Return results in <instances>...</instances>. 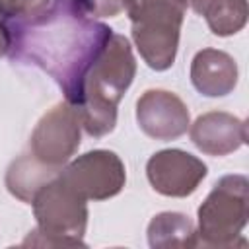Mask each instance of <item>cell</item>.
I'll return each mask as SVG.
<instances>
[{
	"label": "cell",
	"instance_id": "obj_9",
	"mask_svg": "<svg viewBox=\"0 0 249 249\" xmlns=\"http://www.w3.org/2000/svg\"><path fill=\"white\" fill-rule=\"evenodd\" d=\"M136 123L154 140H175L189 130L191 115L179 95L167 89H146L136 101Z\"/></svg>",
	"mask_w": 249,
	"mask_h": 249
},
{
	"label": "cell",
	"instance_id": "obj_4",
	"mask_svg": "<svg viewBox=\"0 0 249 249\" xmlns=\"http://www.w3.org/2000/svg\"><path fill=\"white\" fill-rule=\"evenodd\" d=\"M132 25V41L142 60L156 72L173 66L187 6L183 0H123Z\"/></svg>",
	"mask_w": 249,
	"mask_h": 249
},
{
	"label": "cell",
	"instance_id": "obj_11",
	"mask_svg": "<svg viewBox=\"0 0 249 249\" xmlns=\"http://www.w3.org/2000/svg\"><path fill=\"white\" fill-rule=\"evenodd\" d=\"M237 62L218 49H202L191 60V82L206 97H224L237 86Z\"/></svg>",
	"mask_w": 249,
	"mask_h": 249
},
{
	"label": "cell",
	"instance_id": "obj_18",
	"mask_svg": "<svg viewBox=\"0 0 249 249\" xmlns=\"http://www.w3.org/2000/svg\"><path fill=\"white\" fill-rule=\"evenodd\" d=\"M183 2H185V6H191L193 12L202 14V10H204V6H206L208 0H183Z\"/></svg>",
	"mask_w": 249,
	"mask_h": 249
},
{
	"label": "cell",
	"instance_id": "obj_17",
	"mask_svg": "<svg viewBox=\"0 0 249 249\" xmlns=\"http://www.w3.org/2000/svg\"><path fill=\"white\" fill-rule=\"evenodd\" d=\"M10 47H12V33H10V27H8V23H4V21L0 19V58L10 53Z\"/></svg>",
	"mask_w": 249,
	"mask_h": 249
},
{
	"label": "cell",
	"instance_id": "obj_15",
	"mask_svg": "<svg viewBox=\"0 0 249 249\" xmlns=\"http://www.w3.org/2000/svg\"><path fill=\"white\" fill-rule=\"evenodd\" d=\"M51 0H0V19L8 25L31 19L49 8Z\"/></svg>",
	"mask_w": 249,
	"mask_h": 249
},
{
	"label": "cell",
	"instance_id": "obj_1",
	"mask_svg": "<svg viewBox=\"0 0 249 249\" xmlns=\"http://www.w3.org/2000/svg\"><path fill=\"white\" fill-rule=\"evenodd\" d=\"M8 27L10 58L47 72L72 105L88 66L113 33L109 25L86 16L74 0H53L39 16Z\"/></svg>",
	"mask_w": 249,
	"mask_h": 249
},
{
	"label": "cell",
	"instance_id": "obj_7",
	"mask_svg": "<svg viewBox=\"0 0 249 249\" xmlns=\"http://www.w3.org/2000/svg\"><path fill=\"white\" fill-rule=\"evenodd\" d=\"M58 177L86 200H107L123 191L126 169L115 152L91 150L68 161Z\"/></svg>",
	"mask_w": 249,
	"mask_h": 249
},
{
	"label": "cell",
	"instance_id": "obj_10",
	"mask_svg": "<svg viewBox=\"0 0 249 249\" xmlns=\"http://www.w3.org/2000/svg\"><path fill=\"white\" fill-rule=\"evenodd\" d=\"M193 144L208 156H228L247 142V124L226 111H208L189 124Z\"/></svg>",
	"mask_w": 249,
	"mask_h": 249
},
{
	"label": "cell",
	"instance_id": "obj_14",
	"mask_svg": "<svg viewBox=\"0 0 249 249\" xmlns=\"http://www.w3.org/2000/svg\"><path fill=\"white\" fill-rule=\"evenodd\" d=\"M202 16L214 35H235L247 23V0H208Z\"/></svg>",
	"mask_w": 249,
	"mask_h": 249
},
{
	"label": "cell",
	"instance_id": "obj_6",
	"mask_svg": "<svg viewBox=\"0 0 249 249\" xmlns=\"http://www.w3.org/2000/svg\"><path fill=\"white\" fill-rule=\"evenodd\" d=\"M82 140V119L78 109L60 101L35 124L29 138V154L39 161L62 169L78 152Z\"/></svg>",
	"mask_w": 249,
	"mask_h": 249
},
{
	"label": "cell",
	"instance_id": "obj_13",
	"mask_svg": "<svg viewBox=\"0 0 249 249\" xmlns=\"http://www.w3.org/2000/svg\"><path fill=\"white\" fill-rule=\"evenodd\" d=\"M148 245L152 249L198 247L196 226L181 212H160L148 224Z\"/></svg>",
	"mask_w": 249,
	"mask_h": 249
},
{
	"label": "cell",
	"instance_id": "obj_8",
	"mask_svg": "<svg viewBox=\"0 0 249 249\" xmlns=\"http://www.w3.org/2000/svg\"><path fill=\"white\" fill-rule=\"evenodd\" d=\"M208 173L206 163L179 148L160 150L146 161V177L152 189L163 196L185 198L193 195Z\"/></svg>",
	"mask_w": 249,
	"mask_h": 249
},
{
	"label": "cell",
	"instance_id": "obj_12",
	"mask_svg": "<svg viewBox=\"0 0 249 249\" xmlns=\"http://www.w3.org/2000/svg\"><path fill=\"white\" fill-rule=\"evenodd\" d=\"M58 173H60V169L39 161L31 154H25V156H19L18 160H14L8 165V169H6V189L18 200L31 204L35 193L45 183L54 179Z\"/></svg>",
	"mask_w": 249,
	"mask_h": 249
},
{
	"label": "cell",
	"instance_id": "obj_5",
	"mask_svg": "<svg viewBox=\"0 0 249 249\" xmlns=\"http://www.w3.org/2000/svg\"><path fill=\"white\" fill-rule=\"evenodd\" d=\"M249 220V179L239 173L220 177L196 212V239L202 247L245 245L241 231Z\"/></svg>",
	"mask_w": 249,
	"mask_h": 249
},
{
	"label": "cell",
	"instance_id": "obj_16",
	"mask_svg": "<svg viewBox=\"0 0 249 249\" xmlns=\"http://www.w3.org/2000/svg\"><path fill=\"white\" fill-rule=\"evenodd\" d=\"M76 6L89 18H115L123 10V0H74Z\"/></svg>",
	"mask_w": 249,
	"mask_h": 249
},
{
	"label": "cell",
	"instance_id": "obj_2",
	"mask_svg": "<svg viewBox=\"0 0 249 249\" xmlns=\"http://www.w3.org/2000/svg\"><path fill=\"white\" fill-rule=\"evenodd\" d=\"M136 76L132 47L124 35L111 33L99 54L88 66L74 107L80 113L82 128L101 138L115 130L117 107Z\"/></svg>",
	"mask_w": 249,
	"mask_h": 249
},
{
	"label": "cell",
	"instance_id": "obj_3",
	"mask_svg": "<svg viewBox=\"0 0 249 249\" xmlns=\"http://www.w3.org/2000/svg\"><path fill=\"white\" fill-rule=\"evenodd\" d=\"M37 228L21 247H86L88 200L72 191L58 175L45 183L31 200Z\"/></svg>",
	"mask_w": 249,
	"mask_h": 249
}]
</instances>
